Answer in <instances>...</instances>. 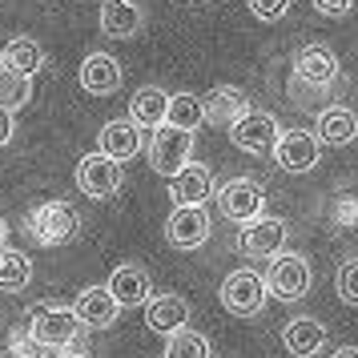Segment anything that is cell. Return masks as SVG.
Masks as SVG:
<instances>
[{"label": "cell", "mask_w": 358, "mask_h": 358, "mask_svg": "<svg viewBox=\"0 0 358 358\" xmlns=\"http://www.w3.org/2000/svg\"><path fill=\"white\" fill-rule=\"evenodd\" d=\"M266 278V294H274L278 302H298V298H306L310 294V282H314V274H310V262L302 258V254H278V258H270V274Z\"/></svg>", "instance_id": "3957f363"}, {"label": "cell", "mask_w": 358, "mask_h": 358, "mask_svg": "<svg viewBox=\"0 0 358 358\" xmlns=\"http://www.w3.org/2000/svg\"><path fill=\"white\" fill-rule=\"evenodd\" d=\"M245 109H250V97H245V89H238V85H217L201 101V117L210 125H217V129H229Z\"/></svg>", "instance_id": "2e32d148"}, {"label": "cell", "mask_w": 358, "mask_h": 358, "mask_svg": "<svg viewBox=\"0 0 358 358\" xmlns=\"http://www.w3.org/2000/svg\"><path fill=\"white\" fill-rule=\"evenodd\" d=\"M145 24V8L137 0H101V33L113 41H129L141 33Z\"/></svg>", "instance_id": "e0dca14e"}, {"label": "cell", "mask_w": 358, "mask_h": 358, "mask_svg": "<svg viewBox=\"0 0 358 358\" xmlns=\"http://www.w3.org/2000/svg\"><path fill=\"white\" fill-rule=\"evenodd\" d=\"M201 121H206L201 117V97H194V93H173L169 97V105H165V125L194 133Z\"/></svg>", "instance_id": "484cf974"}, {"label": "cell", "mask_w": 358, "mask_h": 358, "mask_svg": "<svg viewBox=\"0 0 358 358\" xmlns=\"http://www.w3.org/2000/svg\"><path fill=\"white\" fill-rule=\"evenodd\" d=\"M334 222H338V226H355L358 222V197H342V201H334Z\"/></svg>", "instance_id": "1f68e13d"}, {"label": "cell", "mask_w": 358, "mask_h": 358, "mask_svg": "<svg viewBox=\"0 0 358 358\" xmlns=\"http://www.w3.org/2000/svg\"><path fill=\"white\" fill-rule=\"evenodd\" d=\"M121 61L109 57V52H89L85 57L81 73H77V81H81L85 93H93V97H113L117 89H121Z\"/></svg>", "instance_id": "9a60e30c"}, {"label": "cell", "mask_w": 358, "mask_h": 358, "mask_svg": "<svg viewBox=\"0 0 358 358\" xmlns=\"http://www.w3.org/2000/svg\"><path fill=\"white\" fill-rule=\"evenodd\" d=\"M77 185H81L85 197L105 201V197H113L121 189V165L109 162L105 153H85L77 162Z\"/></svg>", "instance_id": "8fae6325"}, {"label": "cell", "mask_w": 358, "mask_h": 358, "mask_svg": "<svg viewBox=\"0 0 358 358\" xmlns=\"http://www.w3.org/2000/svg\"><path fill=\"white\" fill-rule=\"evenodd\" d=\"M278 133H282V125H278L274 113H266V109H245V113L229 125V141L242 149V153L270 157V153H274Z\"/></svg>", "instance_id": "277c9868"}, {"label": "cell", "mask_w": 358, "mask_h": 358, "mask_svg": "<svg viewBox=\"0 0 358 358\" xmlns=\"http://www.w3.org/2000/svg\"><path fill=\"white\" fill-rule=\"evenodd\" d=\"M334 358H358V346H342V350H334Z\"/></svg>", "instance_id": "e575fe53"}, {"label": "cell", "mask_w": 358, "mask_h": 358, "mask_svg": "<svg viewBox=\"0 0 358 358\" xmlns=\"http://www.w3.org/2000/svg\"><path fill=\"white\" fill-rule=\"evenodd\" d=\"M29 282H33V262H29V254H20V250H13V245L4 242L0 245V290L20 294Z\"/></svg>", "instance_id": "d4e9b609"}, {"label": "cell", "mask_w": 358, "mask_h": 358, "mask_svg": "<svg viewBox=\"0 0 358 358\" xmlns=\"http://www.w3.org/2000/svg\"><path fill=\"white\" fill-rule=\"evenodd\" d=\"M213 194H217L222 213H226L229 222H238V226H245V222H254V217L266 213V189H262V181H254V178H229L226 185L213 189Z\"/></svg>", "instance_id": "52a82bcc"}, {"label": "cell", "mask_w": 358, "mask_h": 358, "mask_svg": "<svg viewBox=\"0 0 358 358\" xmlns=\"http://www.w3.org/2000/svg\"><path fill=\"white\" fill-rule=\"evenodd\" d=\"M266 278L258 274V270H234V274H226V282H222V306L234 314V318H254V314H262V306H266Z\"/></svg>", "instance_id": "5b68a950"}, {"label": "cell", "mask_w": 358, "mask_h": 358, "mask_svg": "<svg viewBox=\"0 0 358 358\" xmlns=\"http://www.w3.org/2000/svg\"><path fill=\"white\" fill-rule=\"evenodd\" d=\"M145 322L153 334H173V330H181V326L189 322V302L185 298H178V294H157V298H149L145 302Z\"/></svg>", "instance_id": "d6986e66"}, {"label": "cell", "mask_w": 358, "mask_h": 358, "mask_svg": "<svg viewBox=\"0 0 358 358\" xmlns=\"http://www.w3.org/2000/svg\"><path fill=\"white\" fill-rule=\"evenodd\" d=\"M0 65L20 73V77H33V73H41V65H45V49L36 45L33 36H13V41L4 45V52H0Z\"/></svg>", "instance_id": "cb8c5ba5"}, {"label": "cell", "mask_w": 358, "mask_h": 358, "mask_svg": "<svg viewBox=\"0 0 358 358\" xmlns=\"http://www.w3.org/2000/svg\"><path fill=\"white\" fill-rule=\"evenodd\" d=\"M185 162H194V133L173 129V125H157L153 141H149V165H153V173L173 178Z\"/></svg>", "instance_id": "8992f818"}, {"label": "cell", "mask_w": 358, "mask_h": 358, "mask_svg": "<svg viewBox=\"0 0 358 358\" xmlns=\"http://www.w3.org/2000/svg\"><path fill=\"white\" fill-rule=\"evenodd\" d=\"M8 358H49V350H45L29 330H13V334H8Z\"/></svg>", "instance_id": "f546056e"}, {"label": "cell", "mask_w": 358, "mask_h": 358, "mask_svg": "<svg viewBox=\"0 0 358 358\" xmlns=\"http://www.w3.org/2000/svg\"><path fill=\"white\" fill-rule=\"evenodd\" d=\"M165 105H169V93L157 85H145L129 101V121L137 129H157V125H165Z\"/></svg>", "instance_id": "603a6c76"}, {"label": "cell", "mask_w": 358, "mask_h": 358, "mask_svg": "<svg viewBox=\"0 0 358 358\" xmlns=\"http://www.w3.org/2000/svg\"><path fill=\"white\" fill-rule=\"evenodd\" d=\"M250 13L258 20H266V24H274V20H282L290 13V0H250Z\"/></svg>", "instance_id": "4dcf8cb0"}, {"label": "cell", "mask_w": 358, "mask_h": 358, "mask_svg": "<svg viewBox=\"0 0 358 358\" xmlns=\"http://www.w3.org/2000/svg\"><path fill=\"white\" fill-rule=\"evenodd\" d=\"M73 314L85 322V330H109V326L121 318V306L113 302V294L105 290V286H89V290L77 294Z\"/></svg>", "instance_id": "ac0fdd59"}, {"label": "cell", "mask_w": 358, "mask_h": 358, "mask_svg": "<svg viewBox=\"0 0 358 358\" xmlns=\"http://www.w3.org/2000/svg\"><path fill=\"white\" fill-rule=\"evenodd\" d=\"M213 197V173H210V165H201V162H185L169 178V201L173 206H206Z\"/></svg>", "instance_id": "4fadbf2b"}, {"label": "cell", "mask_w": 358, "mask_h": 358, "mask_svg": "<svg viewBox=\"0 0 358 358\" xmlns=\"http://www.w3.org/2000/svg\"><path fill=\"white\" fill-rule=\"evenodd\" d=\"M4 238H8V222L0 217V245H4Z\"/></svg>", "instance_id": "d590c367"}, {"label": "cell", "mask_w": 358, "mask_h": 358, "mask_svg": "<svg viewBox=\"0 0 358 358\" xmlns=\"http://www.w3.org/2000/svg\"><path fill=\"white\" fill-rule=\"evenodd\" d=\"M282 342H286V350L294 358H314L326 346V326L318 318H306V314L302 318H290L286 330H282Z\"/></svg>", "instance_id": "7402d4cb"}, {"label": "cell", "mask_w": 358, "mask_h": 358, "mask_svg": "<svg viewBox=\"0 0 358 358\" xmlns=\"http://www.w3.org/2000/svg\"><path fill=\"white\" fill-rule=\"evenodd\" d=\"M13 133H17V121H13V113H8V109H0V149L13 141Z\"/></svg>", "instance_id": "836d02e7"}, {"label": "cell", "mask_w": 358, "mask_h": 358, "mask_svg": "<svg viewBox=\"0 0 358 358\" xmlns=\"http://www.w3.org/2000/svg\"><path fill=\"white\" fill-rule=\"evenodd\" d=\"M29 334L45 350H73L85 338V322L73 306H33L29 310Z\"/></svg>", "instance_id": "7a4b0ae2"}, {"label": "cell", "mask_w": 358, "mask_h": 358, "mask_svg": "<svg viewBox=\"0 0 358 358\" xmlns=\"http://www.w3.org/2000/svg\"><path fill=\"white\" fill-rule=\"evenodd\" d=\"M24 234L36 245H69L81 234V213L69 201H41L24 213Z\"/></svg>", "instance_id": "6da1fadb"}, {"label": "cell", "mask_w": 358, "mask_h": 358, "mask_svg": "<svg viewBox=\"0 0 358 358\" xmlns=\"http://www.w3.org/2000/svg\"><path fill=\"white\" fill-rule=\"evenodd\" d=\"M338 57L334 49H326V45H306V49H298L294 57V81L298 85H310V89H330V85L338 81Z\"/></svg>", "instance_id": "7c38bea8"}, {"label": "cell", "mask_w": 358, "mask_h": 358, "mask_svg": "<svg viewBox=\"0 0 358 358\" xmlns=\"http://www.w3.org/2000/svg\"><path fill=\"white\" fill-rule=\"evenodd\" d=\"M165 358H213V350H210V338L206 334L181 326V330H173L165 338Z\"/></svg>", "instance_id": "83f0119b"}, {"label": "cell", "mask_w": 358, "mask_h": 358, "mask_svg": "<svg viewBox=\"0 0 358 358\" xmlns=\"http://www.w3.org/2000/svg\"><path fill=\"white\" fill-rule=\"evenodd\" d=\"M210 229L213 222L206 206H173L169 222H165V238L178 250H197V245L210 242Z\"/></svg>", "instance_id": "30bf717a"}, {"label": "cell", "mask_w": 358, "mask_h": 358, "mask_svg": "<svg viewBox=\"0 0 358 358\" xmlns=\"http://www.w3.org/2000/svg\"><path fill=\"white\" fill-rule=\"evenodd\" d=\"M137 149H141V129L133 125L129 117H121V121H109L105 129H101V149L97 153H105L109 162H129V157H137Z\"/></svg>", "instance_id": "44dd1931"}, {"label": "cell", "mask_w": 358, "mask_h": 358, "mask_svg": "<svg viewBox=\"0 0 358 358\" xmlns=\"http://www.w3.org/2000/svg\"><path fill=\"white\" fill-rule=\"evenodd\" d=\"M105 290L113 294V302L121 310L125 306H145L149 298H153V282H149L145 266L125 262V266H117L113 274H109V286H105Z\"/></svg>", "instance_id": "5bb4252c"}, {"label": "cell", "mask_w": 358, "mask_h": 358, "mask_svg": "<svg viewBox=\"0 0 358 358\" xmlns=\"http://www.w3.org/2000/svg\"><path fill=\"white\" fill-rule=\"evenodd\" d=\"M29 101H33V77H20V73L0 65V109L17 113L20 105H29Z\"/></svg>", "instance_id": "4316f807"}, {"label": "cell", "mask_w": 358, "mask_h": 358, "mask_svg": "<svg viewBox=\"0 0 358 358\" xmlns=\"http://www.w3.org/2000/svg\"><path fill=\"white\" fill-rule=\"evenodd\" d=\"M334 286H338V298L346 306H358V258L342 262L338 266V278H334Z\"/></svg>", "instance_id": "f1b7e54d"}, {"label": "cell", "mask_w": 358, "mask_h": 358, "mask_svg": "<svg viewBox=\"0 0 358 358\" xmlns=\"http://www.w3.org/2000/svg\"><path fill=\"white\" fill-rule=\"evenodd\" d=\"M314 8H318L322 17H346V13L355 8V0H314Z\"/></svg>", "instance_id": "d6a6232c"}, {"label": "cell", "mask_w": 358, "mask_h": 358, "mask_svg": "<svg viewBox=\"0 0 358 358\" xmlns=\"http://www.w3.org/2000/svg\"><path fill=\"white\" fill-rule=\"evenodd\" d=\"M57 358H89V355H77V350H61Z\"/></svg>", "instance_id": "8d00e7d4"}, {"label": "cell", "mask_w": 358, "mask_h": 358, "mask_svg": "<svg viewBox=\"0 0 358 358\" xmlns=\"http://www.w3.org/2000/svg\"><path fill=\"white\" fill-rule=\"evenodd\" d=\"M286 238H290V226L274 217V213H262L254 222H245L242 226V254L245 258H278L282 250H286Z\"/></svg>", "instance_id": "9c48e42d"}, {"label": "cell", "mask_w": 358, "mask_h": 358, "mask_svg": "<svg viewBox=\"0 0 358 358\" xmlns=\"http://www.w3.org/2000/svg\"><path fill=\"white\" fill-rule=\"evenodd\" d=\"M314 137H318V145H334V149L350 145L358 137V113L346 109V105H330V109L318 113V133Z\"/></svg>", "instance_id": "ffe728a7"}, {"label": "cell", "mask_w": 358, "mask_h": 358, "mask_svg": "<svg viewBox=\"0 0 358 358\" xmlns=\"http://www.w3.org/2000/svg\"><path fill=\"white\" fill-rule=\"evenodd\" d=\"M270 157H274L278 169H286V173H310V169L318 165V157H322V145H318V137L310 129H282Z\"/></svg>", "instance_id": "ba28073f"}]
</instances>
